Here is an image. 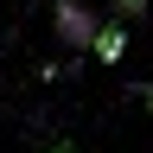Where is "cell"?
Segmentation results:
<instances>
[{
  "mask_svg": "<svg viewBox=\"0 0 153 153\" xmlns=\"http://www.w3.org/2000/svg\"><path fill=\"white\" fill-rule=\"evenodd\" d=\"M96 26H102L96 7H83V0H57V38H64V45H89Z\"/></svg>",
  "mask_w": 153,
  "mask_h": 153,
  "instance_id": "cell-1",
  "label": "cell"
},
{
  "mask_svg": "<svg viewBox=\"0 0 153 153\" xmlns=\"http://www.w3.org/2000/svg\"><path fill=\"white\" fill-rule=\"evenodd\" d=\"M89 51L102 57V64H115V57L128 51V26H96V38H89Z\"/></svg>",
  "mask_w": 153,
  "mask_h": 153,
  "instance_id": "cell-2",
  "label": "cell"
},
{
  "mask_svg": "<svg viewBox=\"0 0 153 153\" xmlns=\"http://www.w3.org/2000/svg\"><path fill=\"white\" fill-rule=\"evenodd\" d=\"M115 7H121V19H140V13H147V0H115Z\"/></svg>",
  "mask_w": 153,
  "mask_h": 153,
  "instance_id": "cell-3",
  "label": "cell"
},
{
  "mask_svg": "<svg viewBox=\"0 0 153 153\" xmlns=\"http://www.w3.org/2000/svg\"><path fill=\"white\" fill-rule=\"evenodd\" d=\"M51 153H70V147H51Z\"/></svg>",
  "mask_w": 153,
  "mask_h": 153,
  "instance_id": "cell-4",
  "label": "cell"
}]
</instances>
